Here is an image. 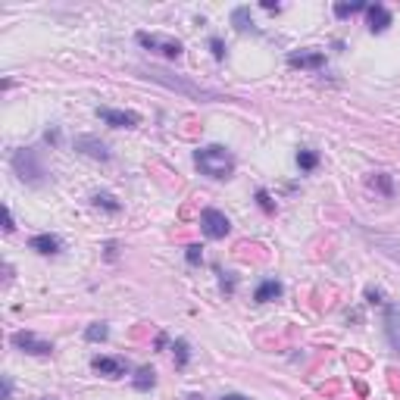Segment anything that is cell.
I'll use <instances>...</instances> for the list:
<instances>
[{"label":"cell","mask_w":400,"mask_h":400,"mask_svg":"<svg viewBox=\"0 0 400 400\" xmlns=\"http://www.w3.org/2000/svg\"><path fill=\"white\" fill-rule=\"evenodd\" d=\"M194 166L204 172L207 178L222 182V178H231V172H235V156H231V150L222 147V144H207V147L194 150Z\"/></svg>","instance_id":"6da1fadb"},{"label":"cell","mask_w":400,"mask_h":400,"mask_svg":"<svg viewBox=\"0 0 400 400\" xmlns=\"http://www.w3.org/2000/svg\"><path fill=\"white\" fill-rule=\"evenodd\" d=\"M10 163H13V172H16V176H19L25 185H34V188H38V185L48 182V169H44L41 154H38L34 147H22V150H16Z\"/></svg>","instance_id":"7a4b0ae2"},{"label":"cell","mask_w":400,"mask_h":400,"mask_svg":"<svg viewBox=\"0 0 400 400\" xmlns=\"http://www.w3.org/2000/svg\"><path fill=\"white\" fill-rule=\"evenodd\" d=\"M147 78L166 85V88H176L178 94L197 97V101H222V94H216V91L200 88V85H191V82H185V78H172V72H163V69H147Z\"/></svg>","instance_id":"3957f363"},{"label":"cell","mask_w":400,"mask_h":400,"mask_svg":"<svg viewBox=\"0 0 400 400\" xmlns=\"http://www.w3.org/2000/svg\"><path fill=\"white\" fill-rule=\"evenodd\" d=\"M138 44L147 50H154V54H163L169 56V60H178L182 56V41H176V38H160V34H147V32H138Z\"/></svg>","instance_id":"277c9868"},{"label":"cell","mask_w":400,"mask_h":400,"mask_svg":"<svg viewBox=\"0 0 400 400\" xmlns=\"http://www.w3.org/2000/svg\"><path fill=\"white\" fill-rule=\"evenodd\" d=\"M200 229H204L207 238H213V241H219V238H225L231 231V222L225 213L213 210V207H207L204 213H200Z\"/></svg>","instance_id":"5b68a950"},{"label":"cell","mask_w":400,"mask_h":400,"mask_svg":"<svg viewBox=\"0 0 400 400\" xmlns=\"http://www.w3.org/2000/svg\"><path fill=\"white\" fill-rule=\"evenodd\" d=\"M13 347L32 353V357H50V353H54V344H50V341H41L38 335H32V332H16L13 335Z\"/></svg>","instance_id":"8992f818"},{"label":"cell","mask_w":400,"mask_h":400,"mask_svg":"<svg viewBox=\"0 0 400 400\" xmlns=\"http://www.w3.org/2000/svg\"><path fill=\"white\" fill-rule=\"evenodd\" d=\"M97 116H101L107 125L113 129H135L141 125V116L131 113V109H109V107H97Z\"/></svg>","instance_id":"52a82bcc"},{"label":"cell","mask_w":400,"mask_h":400,"mask_svg":"<svg viewBox=\"0 0 400 400\" xmlns=\"http://www.w3.org/2000/svg\"><path fill=\"white\" fill-rule=\"evenodd\" d=\"M75 150H82L85 156H91V160H101V163H109V160H113V154H109L107 144H103L101 138H91V135L75 138Z\"/></svg>","instance_id":"ba28073f"},{"label":"cell","mask_w":400,"mask_h":400,"mask_svg":"<svg viewBox=\"0 0 400 400\" xmlns=\"http://www.w3.org/2000/svg\"><path fill=\"white\" fill-rule=\"evenodd\" d=\"M91 366H94V372L107 375V379H123L125 372H129V363L119 357H94L91 359Z\"/></svg>","instance_id":"9c48e42d"},{"label":"cell","mask_w":400,"mask_h":400,"mask_svg":"<svg viewBox=\"0 0 400 400\" xmlns=\"http://www.w3.org/2000/svg\"><path fill=\"white\" fill-rule=\"evenodd\" d=\"M288 66H294V69H322L326 66V54H322V50H297V54H288Z\"/></svg>","instance_id":"30bf717a"},{"label":"cell","mask_w":400,"mask_h":400,"mask_svg":"<svg viewBox=\"0 0 400 400\" xmlns=\"http://www.w3.org/2000/svg\"><path fill=\"white\" fill-rule=\"evenodd\" d=\"M366 19H369V32H375V34L388 32V25H391V13H388V7H381V3H369Z\"/></svg>","instance_id":"8fae6325"},{"label":"cell","mask_w":400,"mask_h":400,"mask_svg":"<svg viewBox=\"0 0 400 400\" xmlns=\"http://www.w3.org/2000/svg\"><path fill=\"white\" fill-rule=\"evenodd\" d=\"M28 247H32L34 253H44V257H54V253L63 251V241L56 235H34L32 241H28Z\"/></svg>","instance_id":"7c38bea8"},{"label":"cell","mask_w":400,"mask_h":400,"mask_svg":"<svg viewBox=\"0 0 400 400\" xmlns=\"http://www.w3.org/2000/svg\"><path fill=\"white\" fill-rule=\"evenodd\" d=\"M385 335H388L394 350L400 353V310L397 306H388L385 310Z\"/></svg>","instance_id":"4fadbf2b"},{"label":"cell","mask_w":400,"mask_h":400,"mask_svg":"<svg viewBox=\"0 0 400 400\" xmlns=\"http://www.w3.org/2000/svg\"><path fill=\"white\" fill-rule=\"evenodd\" d=\"M282 282H275V278H266V282H260V288L253 291V300L257 304H269V300H275V297H282Z\"/></svg>","instance_id":"5bb4252c"},{"label":"cell","mask_w":400,"mask_h":400,"mask_svg":"<svg viewBox=\"0 0 400 400\" xmlns=\"http://www.w3.org/2000/svg\"><path fill=\"white\" fill-rule=\"evenodd\" d=\"M231 22H235L238 32H257V28H253V19H251V10H247V7H238L235 13H231Z\"/></svg>","instance_id":"9a60e30c"},{"label":"cell","mask_w":400,"mask_h":400,"mask_svg":"<svg viewBox=\"0 0 400 400\" xmlns=\"http://www.w3.org/2000/svg\"><path fill=\"white\" fill-rule=\"evenodd\" d=\"M94 207H101V210H107V213H119V210H123V204H119L109 191H97V194H94Z\"/></svg>","instance_id":"2e32d148"},{"label":"cell","mask_w":400,"mask_h":400,"mask_svg":"<svg viewBox=\"0 0 400 400\" xmlns=\"http://www.w3.org/2000/svg\"><path fill=\"white\" fill-rule=\"evenodd\" d=\"M156 385V372L150 366H141L138 369V375H135V388L138 391H150V388Z\"/></svg>","instance_id":"e0dca14e"},{"label":"cell","mask_w":400,"mask_h":400,"mask_svg":"<svg viewBox=\"0 0 400 400\" xmlns=\"http://www.w3.org/2000/svg\"><path fill=\"white\" fill-rule=\"evenodd\" d=\"M369 185H372L375 191H381L385 197H391V194H394V182H391V176H385V172L372 176V178H369Z\"/></svg>","instance_id":"ac0fdd59"},{"label":"cell","mask_w":400,"mask_h":400,"mask_svg":"<svg viewBox=\"0 0 400 400\" xmlns=\"http://www.w3.org/2000/svg\"><path fill=\"white\" fill-rule=\"evenodd\" d=\"M297 166L304 172H313L319 166V154H316V150H300V154H297Z\"/></svg>","instance_id":"d6986e66"},{"label":"cell","mask_w":400,"mask_h":400,"mask_svg":"<svg viewBox=\"0 0 400 400\" xmlns=\"http://www.w3.org/2000/svg\"><path fill=\"white\" fill-rule=\"evenodd\" d=\"M107 335H109V328H107V322H94V326H88L85 328V341H107Z\"/></svg>","instance_id":"ffe728a7"},{"label":"cell","mask_w":400,"mask_h":400,"mask_svg":"<svg viewBox=\"0 0 400 400\" xmlns=\"http://www.w3.org/2000/svg\"><path fill=\"white\" fill-rule=\"evenodd\" d=\"M172 350H176V366H178V369H185V366H188V359H191L188 341H182V338H178L176 344H172Z\"/></svg>","instance_id":"44dd1931"},{"label":"cell","mask_w":400,"mask_h":400,"mask_svg":"<svg viewBox=\"0 0 400 400\" xmlns=\"http://www.w3.org/2000/svg\"><path fill=\"white\" fill-rule=\"evenodd\" d=\"M369 3H335V16L338 19H347V16H353V13H359V10H366Z\"/></svg>","instance_id":"7402d4cb"},{"label":"cell","mask_w":400,"mask_h":400,"mask_svg":"<svg viewBox=\"0 0 400 400\" xmlns=\"http://www.w3.org/2000/svg\"><path fill=\"white\" fill-rule=\"evenodd\" d=\"M257 200H260V207H263L266 213H275V204H272V197H269V191H266V188L257 191Z\"/></svg>","instance_id":"603a6c76"},{"label":"cell","mask_w":400,"mask_h":400,"mask_svg":"<svg viewBox=\"0 0 400 400\" xmlns=\"http://www.w3.org/2000/svg\"><path fill=\"white\" fill-rule=\"evenodd\" d=\"M185 257H188V263H191V266H197V263H200V260H204V253H200V247H197V244H191Z\"/></svg>","instance_id":"cb8c5ba5"},{"label":"cell","mask_w":400,"mask_h":400,"mask_svg":"<svg viewBox=\"0 0 400 400\" xmlns=\"http://www.w3.org/2000/svg\"><path fill=\"white\" fill-rule=\"evenodd\" d=\"M210 48H213V56H216V60H222V56H225V44H222V38H210Z\"/></svg>","instance_id":"d4e9b609"},{"label":"cell","mask_w":400,"mask_h":400,"mask_svg":"<svg viewBox=\"0 0 400 400\" xmlns=\"http://www.w3.org/2000/svg\"><path fill=\"white\" fill-rule=\"evenodd\" d=\"M366 300L369 304H385V294H381L379 288H366Z\"/></svg>","instance_id":"484cf974"},{"label":"cell","mask_w":400,"mask_h":400,"mask_svg":"<svg viewBox=\"0 0 400 400\" xmlns=\"http://www.w3.org/2000/svg\"><path fill=\"white\" fill-rule=\"evenodd\" d=\"M3 229L7 231H13L16 225H13V213H10V207H3Z\"/></svg>","instance_id":"4316f807"},{"label":"cell","mask_w":400,"mask_h":400,"mask_svg":"<svg viewBox=\"0 0 400 400\" xmlns=\"http://www.w3.org/2000/svg\"><path fill=\"white\" fill-rule=\"evenodd\" d=\"M10 394H13V381L3 379V400H10Z\"/></svg>","instance_id":"83f0119b"},{"label":"cell","mask_w":400,"mask_h":400,"mask_svg":"<svg viewBox=\"0 0 400 400\" xmlns=\"http://www.w3.org/2000/svg\"><path fill=\"white\" fill-rule=\"evenodd\" d=\"M44 138H48V144H60V131H48V135H44Z\"/></svg>","instance_id":"f1b7e54d"},{"label":"cell","mask_w":400,"mask_h":400,"mask_svg":"<svg viewBox=\"0 0 400 400\" xmlns=\"http://www.w3.org/2000/svg\"><path fill=\"white\" fill-rule=\"evenodd\" d=\"M116 251H119V244H116V241H109V244H107V257L116 260Z\"/></svg>","instance_id":"f546056e"},{"label":"cell","mask_w":400,"mask_h":400,"mask_svg":"<svg viewBox=\"0 0 400 400\" xmlns=\"http://www.w3.org/2000/svg\"><path fill=\"white\" fill-rule=\"evenodd\" d=\"M222 400H247V397H244V394H225Z\"/></svg>","instance_id":"4dcf8cb0"},{"label":"cell","mask_w":400,"mask_h":400,"mask_svg":"<svg viewBox=\"0 0 400 400\" xmlns=\"http://www.w3.org/2000/svg\"><path fill=\"white\" fill-rule=\"evenodd\" d=\"M188 400H204V397H197V394H191V397Z\"/></svg>","instance_id":"1f68e13d"}]
</instances>
